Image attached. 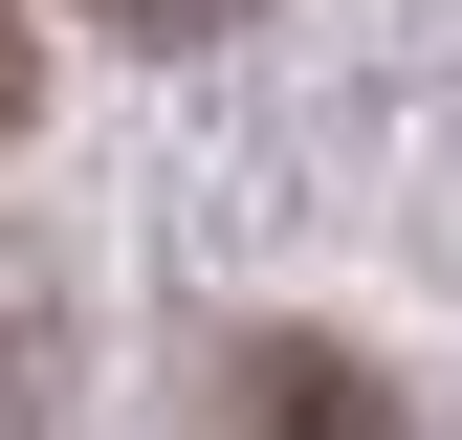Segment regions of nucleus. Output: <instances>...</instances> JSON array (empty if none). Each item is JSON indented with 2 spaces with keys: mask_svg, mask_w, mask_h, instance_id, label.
Wrapping results in <instances>:
<instances>
[{
  "mask_svg": "<svg viewBox=\"0 0 462 440\" xmlns=\"http://www.w3.org/2000/svg\"><path fill=\"white\" fill-rule=\"evenodd\" d=\"M88 23H110V44H220L243 0H88Z\"/></svg>",
  "mask_w": 462,
  "mask_h": 440,
  "instance_id": "f03ea898",
  "label": "nucleus"
},
{
  "mask_svg": "<svg viewBox=\"0 0 462 440\" xmlns=\"http://www.w3.org/2000/svg\"><path fill=\"white\" fill-rule=\"evenodd\" d=\"M23 110H44V67H23V0H0V133H23Z\"/></svg>",
  "mask_w": 462,
  "mask_h": 440,
  "instance_id": "7ed1b4c3",
  "label": "nucleus"
},
{
  "mask_svg": "<svg viewBox=\"0 0 462 440\" xmlns=\"http://www.w3.org/2000/svg\"><path fill=\"white\" fill-rule=\"evenodd\" d=\"M220 440H396V397L353 353H309V330H243L220 353Z\"/></svg>",
  "mask_w": 462,
  "mask_h": 440,
  "instance_id": "f257e3e1",
  "label": "nucleus"
}]
</instances>
